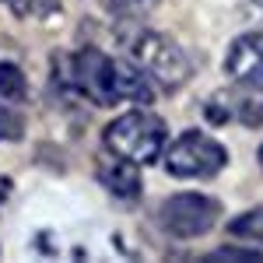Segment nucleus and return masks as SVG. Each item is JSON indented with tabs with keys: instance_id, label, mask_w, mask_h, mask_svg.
Returning a JSON list of instances; mask_svg holds the SVG:
<instances>
[{
	"instance_id": "nucleus-1",
	"label": "nucleus",
	"mask_w": 263,
	"mask_h": 263,
	"mask_svg": "<svg viewBox=\"0 0 263 263\" xmlns=\"http://www.w3.org/2000/svg\"><path fill=\"white\" fill-rule=\"evenodd\" d=\"M130 60L141 70H147V78L165 91L182 88L193 74V63L186 57V49L176 39H168L165 32H155V28H141L130 39Z\"/></svg>"
},
{
	"instance_id": "nucleus-2",
	"label": "nucleus",
	"mask_w": 263,
	"mask_h": 263,
	"mask_svg": "<svg viewBox=\"0 0 263 263\" xmlns=\"http://www.w3.org/2000/svg\"><path fill=\"white\" fill-rule=\"evenodd\" d=\"M105 147L120 158H130L137 165H151L165 155V141H168V130L165 120H158L155 112H126L120 120H112L102 134Z\"/></svg>"
},
{
	"instance_id": "nucleus-3",
	"label": "nucleus",
	"mask_w": 263,
	"mask_h": 263,
	"mask_svg": "<svg viewBox=\"0 0 263 263\" xmlns=\"http://www.w3.org/2000/svg\"><path fill=\"white\" fill-rule=\"evenodd\" d=\"M165 172L176 179H211L228 165V151L200 130H186L165 147Z\"/></svg>"
},
{
	"instance_id": "nucleus-4",
	"label": "nucleus",
	"mask_w": 263,
	"mask_h": 263,
	"mask_svg": "<svg viewBox=\"0 0 263 263\" xmlns=\"http://www.w3.org/2000/svg\"><path fill=\"white\" fill-rule=\"evenodd\" d=\"M221 218V207L207 193H176L162 203L158 221L172 239H200Z\"/></svg>"
},
{
	"instance_id": "nucleus-5",
	"label": "nucleus",
	"mask_w": 263,
	"mask_h": 263,
	"mask_svg": "<svg viewBox=\"0 0 263 263\" xmlns=\"http://www.w3.org/2000/svg\"><path fill=\"white\" fill-rule=\"evenodd\" d=\"M70 78H74V88L81 91L84 99H91L95 105H102V109L123 102L116 60H112L109 53L95 49V46H84L81 53L74 57V63H70Z\"/></svg>"
},
{
	"instance_id": "nucleus-6",
	"label": "nucleus",
	"mask_w": 263,
	"mask_h": 263,
	"mask_svg": "<svg viewBox=\"0 0 263 263\" xmlns=\"http://www.w3.org/2000/svg\"><path fill=\"white\" fill-rule=\"evenodd\" d=\"M224 70L249 91H263V32H246L228 46Z\"/></svg>"
},
{
	"instance_id": "nucleus-7",
	"label": "nucleus",
	"mask_w": 263,
	"mask_h": 263,
	"mask_svg": "<svg viewBox=\"0 0 263 263\" xmlns=\"http://www.w3.org/2000/svg\"><path fill=\"white\" fill-rule=\"evenodd\" d=\"M99 179L102 186L112 193V197H120V200H137L144 190V179H141V165L130 162V158H120V155H105L99 158Z\"/></svg>"
},
{
	"instance_id": "nucleus-8",
	"label": "nucleus",
	"mask_w": 263,
	"mask_h": 263,
	"mask_svg": "<svg viewBox=\"0 0 263 263\" xmlns=\"http://www.w3.org/2000/svg\"><path fill=\"white\" fill-rule=\"evenodd\" d=\"M120 70V95L137 105H151L155 102V81L147 78V70H141L134 60H120L116 63Z\"/></svg>"
},
{
	"instance_id": "nucleus-9",
	"label": "nucleus",
	"mask_w": 263,
	"mask_h": 263,
	"mask_svg": "<svg viewBox=\"0 0 263 263\" xmlns=\"http://www.w3.org/2000/svg\"><path fill=\"white\" fill-rule=\"evenodd\" d=\"M25 95H28L25 70L11 60H0V105H18Z\"/></svg>"
},
{
	"instance_id": "nucleus-10",
	"label": "nucleus",
	"mask_w": 263,
	"mask_h": 263,
	"mask_svg": "<svg viewBox=\"0 0 263 263\" xmlns=\"http://www.w3.org/2000/svg\"><path fill=\"white\" fill-rule=\"evenodd\" d=\"M228 232L242 242H263V207H253V211H242L228 221Z\"/></svg>"
},
{
	"instance_id": "nucleus-11",
	"label": "nucleus",
	"mask_w": 263,
	"mask_h": 263,
	"mask_svg": "<svg viewBox=\"0 0 263 263\" xmlns=\"http://www.w3.org/2000/svg\"><path fill=\"white\" fill-rule=\"evenodd\" d=\"M221 260H232V263H263V253H260V249H249V246H218L214 253L203 256V263H221Z\"/></svg>"
},
{
	"instance_id": "nucleus-12",
	"label": "nucleus",
	"mask_w": 263,
	"mask_h": 263,
	"mask_svg": "<svg viewBox=\"0 0 263 263\" xmlns=\"http://www.w3.org/2000/svg\"><path fill=\"white\" fill-rule=\"evenodd\" d=\"M102 7L116 18H141L158 7V0H102Z\"/></svg>"
},
{
	"instance_id": "nucleus-13",
	"label": "nucleus",
	"mask_w": 263,
	"mask_h": 263,
	"mask_svg": "<svg viewBox=\"0 0 263 263\" xmlns=\"http://www.w3.org/2000/svg\"><path fill=\"white\" fill-rule=\"evenodd\" d=\"M21 137H25V120L14 109H0V144L21 141Z\"/></svg>"
},
{
	"instance_id": "nucleus-14",
	"label": "nucleus",
	"mask_w": 263,
	"mask_h": 263,
	"mask_svg": "<svg viewBox=\"0 0 263 263\" xmlns=\"http://www.w3.org/2000/svg\"><path fill=\"white\" fill-rule=\"evenodd\" d=\"M239 120L246 126H263V91H253V99L239 105Z\"/></svg>"
},
{
	"instance_id": "nucleus-15",
	"label": "nucleus",
	"mask_w": 263,
	"mask_h": 263,
	"mask_svg": "<svg viewBox=\"0 0 263 263\" xmlns=\"http://www.w3.org/2000/svg\"><path fill=\"white\" fill-rule=\"evenodd\" d=\"M0 4H4L14 18H32V14H39V11H42L46 0H0Z\"/></svg>"
},
{
	"instance_id": "nucleus-16",
	"label": "nucleus",
	"mask_w": 263,
	"mask_h": 263,
	"mask_svg": "<svg viewBox=\"0 0 263 263\" xmlns=\"http://www.w3.org/2000/svg\"><path fill=\"white\" fill-rule=\"evenodd\" d=\"M207 112H211V123H218V126H221V123H228V109H214V105H211V109H207Z\"/></svg>"
},
{
	"instance_id": "nucleus-17",
	"label": "nucleus",
	"mask_w": 263,
	"mask_h": 263,
	"mask_svg": "<svg viewBox=\"0 0 263 263\" xmlns=\"http://www.w3.org/2000/svg\"><path fill=\"white\" fill-rule=\"evenodd\" d=\"M7 197H11V182L0 179V207H4V200H7Z\"/></svg>"
},
{
	"instance_id": "nucleus-18",
	"label": "nucleus",
	"mask_w": 263,
	"mask_h": 263,
	"mask_svg": "<svg viewBox=\"0 0 263 263\" xmlns=\"http://www.w3.org/2000/svg\"><path fill=\"white\" fill-rule=\"evenodd\" d=\"M260 168H263V144H260Z\"/></svg>"
}]
</instances>
